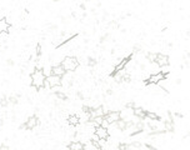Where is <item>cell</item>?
Segmentation results:
<instances>
[{"instance_id": "8992f818", "label": "cell", "mask_w": 190, "mask_h": 150, "mask_svg": "<svg viewBox=\"0 0 190 150\" xmlns=\"http://www.w3.org/2000/svg\"><path fill=\"white\" fill-rule=\"evenodd\" d=\"M131 58L133 56L131 55H128L126 58H124V59H121V61H119L118 64H116V66H115V69H114V71H113V74H111V76H114L116 73H118L119 70H123L125 66H126V64H128L129 61L131 60Z\"/></svg>"}, {"instance_id": "d6986e66", "label": "cell", "mask_w": 190, "mask_h": 150, "mask_svg": "<svg viewBox=\"0 0 190 150\" xmlns=\"http://www.w3.org/2000/svg\"><path fill=\"white\" fill-rule=\"evenodd\" d=\"M56 98H58V99H60V100H68V96H66L65 94L60 93V91H58V93H56Z\"/></svg>"}, {"instance_id": "ba28073f", "label": "cell", "mask_w": 190, "mask_h": 150, "mask_svg": "<svg viewBox=\"0 0 190 150\" xmlns=\"http://www.w3.org/2000/svg\"><path fill=\"white\" fill-rule=\"evenodd\" d=\"M39 124V119H38L35 115H33V116H30L28 119L26 121H25V126H26V129H34V128H36V125Z\"/></svg>"}, {"instance_id": "2e32d148", "label": "cell", "mask_w": 190, "mask_h": 150, "mask_svg": "<svg viewBox=\"0 0 190 150\" xmlns=\"http://www.w3.org/2000/svg\"><path fill=\"white\" fill-rule=\"evenodd\" d=\"M145 118L150 119V120H160V116L156 115L155 113H150V111H146L145 113Z\"/></svg>"}, {"instance_id": "603a6c76", "label": "cell", "mask_w": 190, "mask_h": 150, "mask_svg": "<svg viewBox=\"0 0 190 150\" xmlns=\"http://www.w3.org/2000/svg\"><path fill=\"white\" fill-rule=\"evenodd\" d=\"M109 125H110V124L106 121V119H105V118H103V121H101L100 126H103V128H106V129H108V126H109Z\"/></svg>"}, {"instance_id": "44dd1931", "label": "cell", "mask_w": 190, "mask_h": 150, "mask_svg": "<svg viewBox=\"0 0 190 150\" xmlns=\"http://www.w3.org/2000/svg\"><path fill=\"white\" fill-rule=\"evenodd\" d=\"M86 64L89 65V66H95V65H96V60H94V59L89 58V59H88V61H86Z\"/></svg>"}, {"instance_id": "ffe728a7", "label": "cell", "mask_w": 190, "mask_h": 150, "mask_svg": "<svg viewBox=\"0 0 190 150\" xmlns=\"http://www.w3.org/2000/svg\"><path fill=\"white\" fill-rule=\"evenodd\" d=\"M0 105H1L3 108L8 106V105H9V100H8V98H3L1 100H0Z\"/></svg>"}, {"instance_id": "8fae6325", "label": "cell", "mask_w": 190, "mask_h": 150, "mask_svg": "<svg viewBox=\"0 0 190 150\" xmlns=\"http://www.w3.org/2000/svg\"><path fill=\"white\" fill-rule=\"evenodd\" d=\"M10 28H11V25L6 19H0V34L8 33Z\"/></svg>"}, {"instance_id": "9c48e42d", "label": "cell", "mask_w": 190, "mask_h": 150, "mask_svg": "<svg viewBox=\"0 0 190 150\" xmlns=\"http://www.w3.org/2000/svg\"><path fill=\"white\" fill-rule=\"evenodd\" d=\"M95 134L100 138V139H108L109 138V131H108L106 128H103V126H98L95 129Z\"/></svg>"}, {"instance_id": "4316f807", "label": "cell", "mask_w": 190, "mask_h": 150, "mask_svg": "<svg viewBox=\"0 0 190 150\" xmlns=\"http://www.w3.org/2000/svg\"><path fill=\"white\" fill-rule=\"evenodd\" d=\"M119 149H128V145H126V144H120L119 145Z\"/></svg>"}, {"instance_id": "5b68a950", "label": "cell", "mask_w": 190, "mask_h": 150, "mask_svg": "<svg viewBox=\"0 0 190 150\" xmlns=\"http://www.w3.org/2000/svg\"><path fill=\"white\" fill-rule=\"evenodd\" d=\"M120 116H121V113H120L119 110H116V111H108L105 115H104V118L106 119V121L109 123L110 125L115 123L118 119H120Z\"/></svg>"}, {"instance_id": "4fadbf2b", "label": "cell", "mask_w": 190, "mask_h": 150, "mask_svg": "<svg viewBox=\"0 0 190 150\" xmlns=\"http://www.w3.org/2000/svg\"><path fill=\"white\" fill-rule=\"evenodd\" d=\"M134 110V115L139 119H145V113H146V110H142L141 108H134L133 109Z\"/></svg>"}, {"instance_id": "52a82bcc", "label": "cell", "mask_w": 190, "mask_h": 150, "mask_svg": "<svg viewBox=\"0 0 190 150\" xmlns=\"http://www.w3.org/2000/svg\"><path fill=\"white\" fill-rule=\"evenodd\" d=\"M158 66L163 68V66H168L169 65V56L168 55H164V54H158L156 56V61Z\"/></svg>"}, {"instance_id": "30bf717a", "label": "cell", "mask_w": 190, "mask_h": 150, "mask_svg": "<svg viewBox=\"0 0 190 150\" xmlns=\"http://www.w3.org/2000/svg\"><path fill=\"white\" fill-rule=\"evenodd\" d=\"M65 73H66V71L64 70V68L61 66V64H60V65H54V66L51 68V74L56 75V76L63 78L65 75Z\"/></svg>"}, {"instance_id": "d4e9b609", "label": "cell", "mask_w": 190, "mask_h": 150, "mask_svg": "<svg viewBox=\"0 0 190 150\" xmlns=\"http://www.w3.org/2000/svg\"><path fill=\"white\" fill-rule=\"evenodd\" d=\"M126 108H130V109H134V108H137V105L134 104V103H128L126 104Z\"/></svg>"}, {"instance_id": "9a60e30c", "label": "cell", "mask_w": 190, "mask_h": 150, "mask_svg": "<svg viewBox=\"0 0 190 150\" xmlns=\"http://www.w3.org/2000/svg\"><path fill=\"white\" fill-rule=\"evenodd\" d=\"M114 124H116V126H118L120 130H125L126 129V120H124V119H118Z\"/></svg>"}, {"instance_id": "6da1fadb", "label": "cell", "mask_w": 190, "mask_h": 150, "mask_svg": "<svg viewBox=\"0 0 190 150\" xmlns=\"http://www.w3.org/2000/svg\"><path fill=\"white\" fill-rule=\"evenodd\" d=\"M31 78V85L36 89H42L45 85V74L42 71V69H36L35 71H33L30 75Z\"/></svg>"}, {"instance_id": "3957f363", "label": "cell", "mask_w": 190, "mask_h": 150, "mask_svg": "<svg viewBox=\"0 0 190 150\" xmlns=\"http://www.w3.org/2000/svg\"><path fill=\"white\" fill-rule=\"evenodd\" d=\"M63 84L61 81V78L60 76H56V75H48L45 76V85L44 86H48L50 88V89H53V88H56V86H60Z\"/></svg>"}, {"instance_id": "5bb4252c", "label": "cell", "mask_w": 190, "mask_h": 150, "mask_svg": "<svg viewBox=\"0 0 190 150\" xmlns=\"http://www.w3.org/2000/svg\"><path fill=\"white\" fill-rule=\"evenodd\" d=\"M79 116L78 115H70V116L68 118V124H70V125H73V126H77V125L79 124Z\"/></svg>"}, {"instance_id": "484cf974", "label": "cell", "mask_w": 190, "mask_h": 150, "mask_svg": "<svg viewBox=\"0 0 190 150\" xmlns=\"http://www.w3.org/2000/svg\"><path fill=\"white\" fill-rule=\"evenodd\" d=\"M134 51H135V53H139V51H141V48H140V46H139V45H135V46H134Z\"/></svg>"}, {"instance_id": "7a4b0ae2", "label": "cell", "mask_w": 190, "mask_h": 150, "mask_svg": "<svg viewBox=\"0 0 190 150\" xmlns=\"http://www.w3.org/2000/svg\"><path fill=\"white\" fill-rule=\"evenodd\" d=\"M61 66L64 68L65 71H74L79 66V61L74 56H66L64 60L61 61Z\"/></svg>"}, {"instance_id": "83f0119b", "label": "cell", "mask_w": 190, "mask_h": 150, "mask_svg": "<svg viewBox=\"0 0 190 150\" xmlns=\"http://www.w3.org/2000/svg\"><path fill=\"white\" fill-rule=\"evenodd\" d=\"M0 149H8V146H6V145H1V146H0Z\"/></svg>"}, {"instance_id": "cb8c5ba5", "label": "cell", "mask_w": 190, "mask_h": 150, "mask_svg": "<svg viewBox=\"0 0 190 150\" xmlns=\"http://www.w3.org/2000/svg\"><path fill=\"white\" fill-rule=\"evenodd\" d=\"M42 55V46H40V44L36 46V56L39 58V56Z\"/></svg>"}, {"instance_id": "7c38bea8", "label": "cell", "mask_w": 190, "mask_h": 150, "mask_svg": "<svg viewBox=\"0 0 190 150\" xmlns=\"http://www.w3.org/2000/svg\"><path fill=\"white\" fill-rule=\"evenodd\" d=\"M68 148L70 149V150H83V149H84V144L75 140V141H73V143L69 144Z\"/></svg>"}, {"instance_id": "ac0fdd59", "label": "cell", "mask_w": 190, "mask_h": 150, "mask_svg": "<svg viewBox=\"0 0 190 150\" xmlns=\"http://www.w3.org/2000/svg\"><path fill=\"white\" fill-rule=\"evenodd\" d=\"M141 148V144L140 143H131L130 145H128V149H140Z\"/></svg>"}, {"instance_id": "277c9868", "label": "cell", "mask_w": 190, "mask_h": 150, "mask_svg": "<svg viewBox=\"0 0 190 150\" xmlns=\"http://www.w3.org/2000/svg\"><path fill=\"white\" fill-rule=\"evenodd\" d=\"M165 79H166V74H164V73L153 74L149 76V79L145 81V84H146V85H149V84H159L160 81H163Z\"/></svg>"}, {"instance_id": "e0dca14e", "label": "cell", "mask_w": 190, "mask_h": 150, "mask_svg": "<svg viewBox=\"0 0 190 150\" xmlns=\"http://www.w3.org/2000/svg\"><path fill=\"white\" fill-rule=\"evenodd\" d=\"M156 56H158L156 53H148L146 58H148V60L150 63H155V61H156Z\"/></svg>"}, {"instance_id": "7402d4cb", "label": "cell", "mask_w": 190, "mask_h": 150, "mask_svg": "<svg viewBox=\"0 0 190 150\" xmlns=\"http://www.w3.org/2000/svg\"><path fill=\"white\" fill-rule=\"evenodd\" d=\"M8 100H9V104H16L18 103V98H15V96H10Z\"/></svg>"}]
</instances>
